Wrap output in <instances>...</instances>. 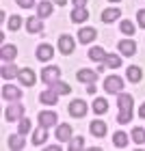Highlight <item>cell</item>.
<instances>
[{"label": "cell", "instance_id": "1", "mask_svg": "<svg viewBox=\"0 0 145 151\" xmlns=\"http://www.w3.org/2000/svg\"><path fill=\"white\" fill-rule=\"evenodd\" d=\"M22 114H24V106L22 104H9V108L4 110V119L9 123H15V121L22 119Z\"/></svg>", "mask_w": 145, "mask_h": 151}, {"label": "cell", "instance_id": "2", "mask_svg": "<svg viewBox=\"0 0 145 151\" xmlns=\"http://www.w3.org/2000/svg\"><path fill=\"white\" fill-rule=\"evenodd\" d=\"M104 88H106V93H117L119 95L121 88H123V80L119 78V76H108V78L104 80Z\"/></svg>", "mask_w": 145, "mask_h": 151}, {"label": "cell", "instance_id": "3", "mask_svg": "<svg viewBox=\"0 0 145 151\" xmlns=\"http://www.w3.org/2000/svg\"><path fill=\"white\" fill-rule=\"evenodd\" d=\"M61 78V67H46L44 71H41V80L46 82V84H54V82H57Z\"/></svg>", "mask_w": 145, "mask_h": 151}, {"label": "cell", "instance_id": "4", "mask_svg": "<svg viewBox=\"0 0 145 151\" xmlns=\"http://www.w3.org/2000/svg\"><path fill=\"white\" fill-rule=\"evenodd\" d=\"M70 114L72 116H85L87 114V104L82 99H74L70 104Z\"/></svg>", "mask_w": 145, "mask_h": 151}, {"label": "cell", "instance_id": "5", "mask_svg": "<svg viewBox=\"0 0 145 151\" xmlns=\"http://www.w3.org/2000/svg\"><path fill=\"white\" fill-rule=\"evenodd\" d=\"M59 121V116H57V112H52V110H46V112H39V123L44 127H52L54 123Z\"/></svg>", "mask_w": 145, "mask_h": 151}, {"label": "cell", "instance_id": "6", "mask_svg": "<svg viewBox=\"0 0 145 151\" xmlns=\"http://www.w3.org/2000/svg\"><path fill=\"white\" fill-rule=\"evenodd\" d=\"M59 50L63 54H72L74 52V39L70 35H61L59 37Z\"/></svg>", "mask_w": 145, "mask_h": 151}, {"label": "cell", "instance_id": "7", "mask_svg": "<svg viewBox=\"0 0 145 151\" xmlns=\"http://www.w3.org/2000/svg\"><path fill=\"white\" fill-rule=\"evenodd\" d=\"M119 52L121 54H126V56H132V54H136V43L132 39H123V41H119Z\"/></svg>", "mask_w": 145, "mask_h": 151}, {"label": "cell", "instance_id": "8", "mask_svg": "<svg viewBox=\"0 0 145 151\" xmlns=\"http://www.w3.org/2000/svg\"><path fill=\"white\" fill-rule=\"evenodd\" d=\"M2 97L4 99H11V101H17L20 97H22V91H20L17 86L7 84V86H2Z\"/></svg>", "mask_w": 145, "mask_h": 151}, {"label": "cell", "instance_id": "9", "mask_svg": "<svg viewBox=\"0 0 145 151\" xmlns=\"http://www.w3.org/2000/svg\"><path fill=\"white\" fill-rule=\"evenodd\" d=\"M117 106H119V110H132V95L119 93V97H117Z\"/></svg>", "mask_w": 145, "mask_h": 151}, {"label": "cell", "instance_id": "10", "mask_svg": "<svg viewBox=\"0 0 145 151\" xmlns=\"http://www.w3.org/2000/svg\"><path fill=\"white\" fill-rule=\"evenodd\" d=\"M54 56V52H52V45H48V43H41L37 47V58L39 60H50Z\"/></svg>", "mask_w": 145, "mask_h": 151}, {"label": "cell", "instance_id": "11", "mask_svg": "<svg viewBox=\"0 0 145 151\" xmlns=\"http://www.w3.org/2000/svg\"><path fill=\"white\" fill-rule=\"evenodd\" d=\"M76 78H78L80 82H95V80H98V71H93V69H80L78 73H76Z\"/></svg>", "mask_w": 145, "mask_h": 151}, {"label": "cell", "instance_id": "12", "mask_svg": "<svg viewBox=\"0 0 145 151\" xmlns=\"http://www.w3.org/2000/svg\"><path fill=\"white\" fill-rule=\"evenodd\" d=\"M20 82H22L24 86H33L35 84V73H33L30 69H20Z\"/></svg>", "mask_w": 145, "mask_h": 151}, {"label": "cell", "instance_id": "13", "mask_svg": "<svg viewBox=\"0 0 145 151\" xmlns=\"http://www.w3.org/2000/svg\"><path fill=\"white\" fill-rule=\"evenodd\" d=\"M57 138L61 140V142H67V140H72V127L70 125H59L57 127Z\"/></svg>", "mask_w": 145, "mask_h": 151}, {"label": "cell", "instance_id": "14", "mask_svg": "<svg viewBox=\"0 0 145 151\" xmlns=\"http://www.w3.org/2000/svg\"><path fill=\"white\" fill-rule=\"evenodd\" d=\"M95 37H98L95 28H82V30L78 32V41H80V43H89V41H93Z\"/></svg>", "mask_w": 145, "mask_h": 151}, {"label": "cell", "instance_id": "15", "mask_svg": "<svg viewBox=\"0 0 145 151\" xmlns=\"http://www.w3.org/2000/svg\"><path fill=\"white\" fill-rule=\"evenodd\" d=\"M89 129H91V134L93 136H104L106 134V123L104 121H91V125H89Z\"/></svg>", "mask_w": 145, "mask_h": 151}, {"label": "cell", "instance_id": "16", "mask_svg": "<svg viewBox=\"0 0 145 151\" xmlns=\"http://www.w3.org/2000/svg\"><path fill=\"white\" fill-rule=\"evenodd\" d=\"M26 28H28V32L44 30V22H41V17H28V19H26Z\"/></svg>", "mask_w": 145, "mask_h": 151}, {"label": "cell", "instance_id": "17", "mask_svg": "<svg viewBox=\"0 0 145 151\" xmlns=\"http://www.w3.org/2000/svg\"><path fill=\"white\" fill-rule=\"evenodd\" d=\"M26 145V140H24V134H13V136H9V149H22Z\"/></svg>", "mask_w": 145, "mask_h": 151}, {"label": "cell", "instance_id": "18", "mask_svg": "<svg viewBox=\"0 0 145 151\" xmlns=\"http://www.w3.org/2000/svg\"><path fill=\"white\" fill-rule=\"evenodd\" d=\"M87 17H89V13H87L85 6H76V9L72 11V22H76V24H78V22H85Z\"/></svg>", "mask_w": 145, "mask_h": 151}, {"label": "cell", "instance_id": "19", "mask_svg": "<svg viewBox=\"0 0 145 151\" xmlns=\"http://www.w3.org/2000/svg\"><path fill=\"white\" fill-rule=\"evenodd\" d=\"M39 99H41V101H44V104H50V106H52V104H57V99H59V95H57V93H54V91H52V88H48V91H44V93H41V95H39Z\"/></svg>", "mask_w": 145, "mask_h": 151}, {"label": "cell", "instance_id": "20", "mask_svg": "<svg viewBox=\"0 0 145 151\" xmlns=\"http://www.w3.org/2000/svg\"><path fill=\"white\" fill-rule=\"evenodd\" d=\"M46 138H48V134H46V127L41 125V127L37 129V132L33 134V145H35V147H39V145H44V142H46Z\"/></svg>", "mask_w": 145, "mask_h": 151}, {"label": "cell", "instance_id": "21", "mask_svg": "<svg viewBox=\"0 0 145 151\" xmlns=\"http://www.w3.org/2000/svg\"><path fill=\"white\" fill-rule=\"evenodd\" d=\"M50 88H52V91L54 93H57V95H67V93H70L72 91V86L70 84H65V82H54V84H50Z\"/></svg>", "mask_w": 145, "mask_h": 151}, {"label": "cell", "instance_id": "22", "mask_svg": "<svg viewBox=\"0 0 145 151\" xmlns=\"http://www.w3.org/2000/svg\"><path fill=\"white\" fill-rule=\"evenodd\" d=\"M117 17H121V11H119V9H106L104 13H102V19H104L106 24H110V22H115Z\"/></svg>", "mask_w": 145, "mask_h": 151}, {"label": "cell", "instance_id": "23", "mask_svg": "<svg viewBox=\"0 0 145 151\" xmlns=\"http://www.w3.org/2000/svg\"><path fill=\"white\" fill-rule=\"evenodd\" d=\"M126 76H128V80H130V82H141L143 71H141V67H128Z\"/></svg>", "mask_w": 145, "mask_h": 151}, {"label": "cell", "instance_id": "24", "mask_svg": "<svg viewBox=\"0 0 145 151\" xmlns=\"http://www.w3.org/2000/svg\"><path fill=\"white\" fill-rule=\"evenodd\" d=\"M106 56H108V54L102 50V47H98V45L89 50V58H91V60H106Z\"/></svg>", "mask_w": 145, "mask_h": 151}, {"label": "cell", "instance_id": "25", "mask_svg": "<svg viewBox=\"0 0 145 151\" xmlns=\"http://www.w3.org/2000/svg\"><path fill=\"white\" fill-rule=\"evenodd\" d=\"M15 54H17L15 45H2V52H0L2 60H13V58H15Z\"/></svg>", "mask_w": 145, "mask_h": 151}, {"label": "cell", "instance_id": "26", "mask_svg": "<svg viewBox=\"0 0 145 151\" xmlns=\"http://www.w3.org/2000/svg\"><path fill=\"white\" fill-rule=\"evenodd\" d=\"M15 76H20V69L15 65H4L2 67V78L4 80H11V78H15Z\"/></svg>", "mask_w": 145, "mask_h": 151}, {"label": "cell", "instance_id": "27", "mask_svg": "<svg viewBox=\"0 0 145 151\" xmlns=\"http://www.w3.org/2000/svg\"><path fill=\"white\" fill-rule=\"evenodd\" d=\"M108 110V101L106 99H102V97H98L93 101V112H98V114H104Z\"/></svg>", "mask_w": 145, "mask_h": 151}, {"label": "cell", "instance_id": "28", "mask_svg": "<svg viewBox=\"0 0 145 151\" xmlns=\"http://www.w3.org/2000/svg\"><path fill=\"white\" fill-rule=\"evenodd\" d=\"M37 11H39V17H48V15L52 13V4L48 2V0H44V2H39Z\"/></svg>", "mask_w": 145, "mask_h": 151}, {"label": "cell", "instance_id": "29", "mask_svg": "<svg viewBox=\"0 0 145 151\" xmlns=\"http://www.w3.org/2000/svg\"><path fill=\"white\" fill-rule=\"evenodd\" d=\"M113 142H115L117 147H126V145H128V134H123V132H115Z\"/></svg>", "mask_w": 145, "mask_h": 151}, {"label": "cell", "instance_id": "30", "mask_svg": "<svg viewBox=\"0 0 145 151\" xmlns=\"http://www.w3.org/2000/svg\"><path fill=\"white\" fill-rule=\"evenodd\" d=\"M132 140L136 142V145L145 142V129H143V127H134V129H132Z\"/></svg>", "mask_w": 145, "mask_h": 151}, {"label": "cell", "instance_id": "31", "mask_svg": "<svg viewBox=\"0 0 145 151\" xmlns=\"http://www.w3.org/2000/svg\"><path fill=\"white\" fill-rule=\"evenodd\" d=\"M132 121V110H119V114H117V123H130Z\"/></svg>", "mask_w": 145, "mask_h": 151}, {"label": "cell", "instance_id": "32", "mask_svg": "<svg viewBox=\"0 0 145 151\" xmlns=\"http://www.w3.org/2000/svg\"><path fill=\"white\" fill-rule=\"evenodd\" d=\"M104 63L110 67V69H113V67H119V65H121V58H119V56H115V54H108Z\"/></svg>", "mask_w": 145, "mask_h": 151}, {"label": "cell", "instance_id": "33", "mask_svg": "<svg viewBox=\"0 0 145 151\" xmlns=\"http://www.w3.org/2000/svg\"><path fill=\"white\" fill-rule=\"evenodd\" d=\"M82 147H85V140H82L80 136L70 140V151H78V149H82Z\"/></svg>", "mask_w": 145, "mask_h": 151}, {"label": "cell", "instance_id": "34", "mask_svg": "<svg viewBox=\"0 0 145 151\" xmlns=\"http://www.w3.org/2000/svg\"><path fill=\"white\" fill-rule=\"evenodd\" d=\"M121 32H123V35H134V24L128 22V19L121 22Z\"/></svg>", "mask_w": 145, "mask_h": 151}, {"label": "cell", "instance_id": "35", "mask_svg": "<svg viewBox=\"0 0 145 151\" xmlns=\"http://www.w3.org/2000/svg\"><path fill=\"white\" fill-rule=\"evenodd\" d=\"M30 132V121L28 119H20V134H28Z\"/></svg>", "mask_w": 145, "mask_h": 151}, {"label": "cell", "instance_id": "36", "mask_svg": "<svg viewBox=\"0 0 145 151\" xmlns=\"http://www.w3.org/2000/svg\"><path fill=\"white\" fill-rule=\"evenodd\" d=\"M20 26H22V17H20V15H13V17L9 19V28H11V30H17Z\"/></svg>", "mask_w": 145, "mask_h": 151}, {"label": "cell", "instance_id": "37", "mask_svg": "<svg viewBox=\"0 0 145 151\" xmlns=\"http://www.w3.org/2000/svg\"><path fill=\"white\" fill-rule=\"evenodd\" d=\"M17 4L22 6V9H30V6L35 4V0H17Z\"/></svg>", "mask_w": 145, "mask_h": 151}, {"label": "cell", "instance_id": "38", "mask_svg": "<svg viewBox=\"0 0 145 151\" xmlns=\"http://www.w3.org/2000/svg\"><path fill=\"white\" fill-rule=\"evenodd\" d=\"M136 17H139V26L145 28V9H141L139 13H136Z\"/></svg>", "mask_w": 145, "mask_h": 151}, {"label": "cell", "instance_id": "39", "mask_svg": "<svg viewBox=\"0 0 145 151\" xmlns=\"http://www.w3.org/2000/svg\"><path fill=\"white\" fill-rule=\"evenodd\" d=\"M72 2H74L76 6H85V2H87V0H72Z\"/></svg>", "mask_w": 145, "mask_h": 151}, {"label": "cell", "instance_id": "40", "mask_svg": "<svg viewBox=\"0 0 145 151\" xmlns=\"http://www.w3.org/2000/svg\"><path fill=\"white\" fill-rule=\"evenodd\" d=\"M139 114H141V119H145V104L141 106V110H139Z\"/></svg>", "mask_w": 145, "mask_h": 151}, {"label": "cell", "instance_id": "41", "mask_svg": "<svg viewBox=\"0 0 145 151\" xmlns=\"http://www.w3.org/2000/svg\"><path fill=\"white\" fill-rule=\"evenodd\" d=\"M54 2H57V4H61V6H63V4L67 2V0H54Z\"/></svg>", "mask_w": 145, "mask_h": 151}, {"label": "cell", "instance_id": "42", "mask_svg": "<svg viewBox=\"0 0 145 151\" xmlns=\"http://www.w3.org/2000/svg\"><path fill=\"white\" fill-rule=\"evenodd\" d=\"M110 2H117V0H110Z\"/></svg>", "mask_w": 145, "mask_h": 151}]
</instances>
